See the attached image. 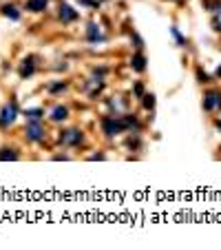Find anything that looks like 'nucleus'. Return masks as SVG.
Here are the masks:
<instances>
[{"label": "nucleus", "mask_w": 221, "mask_h": 250, "mask_svg": "<svg viewBox=\"0 0 221 250\" xmlns=\"http://www.w3.org/2000/svg\"><path fill=\"white\" fill-rule=\"evenodd\" d=\"M51 120H53V122H64V120H69V109H67V106H62V104H58L55 109L51 111Z\"/></svg>", "instance_id": "10"}, {"label": "nucleus", "mask_w": 221, "mask_h": 250, "mask_svg": "<svg viewBox=\"0 0 221 250\" xmlns=\"http://www.w3.org/2000/svg\"><path fill=\"white\" fill-rule=\"evenodd\" d=\"M18 104L16 102H9V104L5 106V109L0 111V129H9V126H14V122L18 120Z\"/></svg>", "instance_id": "3"}, {"label": "nucleus", "mask_w": 221, "mask_h": 250, "mask_svg": "<svg viewBox=\"0 0 221 250\" xmlns=\"http://www.w3.org/2000/svg\"><path fill=\"white\" fill-rule=\"evenodd\" d=\"M212 29L221 31V11H217V14L212 16Z\"/></svg>", "instance_id": "18"}, {"label": "nucleus", "mask_w": 221, "mask_h": 250, "mask_svg": "<svg viewBox=\"0 0 221 250\" xmlns=\"http://www.w3.org/2000/svg\"><path fill=\"white\" fill-rule=\"evenodd\" d=\"M130 67H133V71H137V73L146 71V58H144V53H142V51L135 53L133 60H130Z\"/></svg>", "instance_id": "9"}, {"label": "nucleus", "mask_w": 221, "mask_h": 250, "mask_svg": "<svg viewBox=\"0 0 221 250\" xmlns=\"http://www.w3.org/2000/svg\"><path fill=\"white\" fill-rule=\"evenodd\" d=\"M80 2H82V5H87V7H95L97 5L95 0H80Z\"/></svg>", "instance_id": "20"}, {"label": "nucleus", "mask_w": 221, "mask_h": 250, "mask_svg": "<svg viewBox=\"0 0 221 250\" xmlns=\"http://www.w3.org/2000/svg\"><path fill=\"white\" fill-rule=\"evenodd\" d=\"M82 140H84V133L80 129H64L58 135V142L62 146H80Z\"/></svg>", "instance_id": "4"}, {"label": "nucleus", "mask_w": 221, "mask_h": 250, "mask_svg": "<svg viewBox=\"0 0 221 250\" xmlns=\"http://www.w3.org/2000/svg\"><path fill=\"white\" fill-rule=\"evenodd\" d=\"M24 135L29 142H42L47 131H44V124L40 120H27V126H24Z\"/></svg>", "instance_id": "2"}, {"label": "nucleus", "mask_w": 221, "mask_h": 250, "mask_svg": "<svg viewBox=\"0 0 221 250\" xmlns=\"http://www.w3.org/2000/svg\"><path fill=\"white\" fill-rule=\"evenodd\" d=\"M202 109L206 113H212V111L221 109V93L219 91H206L202 97Z\"/></svg>", "instance_id": "5"}, {"label": "nucleus", "mask_w": 221, "mask_h": 250, "mask_svg": "<svg viewBox=\"0 0 221 250\" xmlns=\"http://www.w3.org/2000/svg\"><path fill=\"white\" fill-rule=\"evenodd\" d=\"M170 36H173V38H175V42H177V44H182V47H186V38H184V36H182V31H179L177 27H173V29H170Z\"/></svg>", "instance_id": "17"}, {"label": "nucleus", "mask_w": 221, "mask_h": 250, "mask_svg": "<svg viewBox=\"0 0 221 250\" xmlns=\"http://www.w3.org/2000/svg\"><path fill=\"white\" fill-rule=\"evenodd\" d=\"M77 16H80V14H77V11L73 9L71 5H67V2H62V5H60V9H58V18L62 20L64 24H69V22H75V20H77Z\"/></svg>", "instance_id": "6"}, {"label": "nucleus", "mask_w": 221, "mask_h": 250, "mask_svg": "<svg viewBox=\"0 0 221 250\" xmlns=\"http://www.w3.org/2000/svg\"><path fill=\"white\" fill-rule=\"evenodd\" d=\"M24 117H27V120H42L44 111L42 109H27L24 111Z\"/></svg>", "instance_id": "14"}, {"label": "nucleus", "mask_w": 221, "mask_h": 250, "mask_svg": "<svg viewBox=\"0 0 221 250\" xmlns=\"http://www.w3.org/2000/svg\"><path fill=\"white\" fill-rule=\"evenodd\" d=\"M215 76H219V77H221V64H219V67H217V71H215Z\"/></svg>", "instance_id": "21"}, {"label": "nucleus", "mask_w": 221, "mask_h": 250, "mask_svg": "<svg viewBox=\"0 0 221 250\" xmlns=\"http://www.w3.org/2000/svg\"><path fill=\"white\" fill-rule=\"evenodd\" d=\"M64 91H67V84H64V82H53L51 87H49L51 96H58V93H64Z\"/></svg>", "instance_id": "16"}, {"label": "nucleus", "mask_w": 221, "mask_h": 250, "mask_svg": "<svg viewBox=\"0 0 221 250\" xmlns=\"http://www.w3.org/2000/svg\"><path fill=\"white\" fill-rule=\"evenodd\" d=\"M133 91H135V96H137V97H142V96H144V84H142V82L133 84Z\"/></svg>", "instance_id": "19"}, {"label": "nucleus", "mask_w": 221, "mask_h": 250, "mask_svg": "<svg viewBox=\"0 0 221 250\" xmlns=\"http://www.w3.org/2000/svg\"><path fill=\"white\" fill-rule=\"evenodd\" d=\"M87 40L89 42H93V44H97V42H104V34H102V29L97 27V22H89L87 24Z\"/></svg>", "instance_id": "7"}, {"label": "nucleus", "mask_w": 221, "mask_h": 250, "mask_svg": "<svg viewBox=\"0 0 221 250\" xmlns=\"http://www.w3.org/2000/svg\"><path fill=\"white\" fill-rule=\"evenodd\" d=\"M102 131H104L106 137H115V135H120L122 131H126L124 117H104V120H102Z\"/></svg>", "instance_id": "1"}, {"label": "nucleus", "mask_w": 221, "mask_h": 250, "mask_svg": "<svg viewBox=\"0 0 221 250\" xmlns=\"http://www.w3.org/2000/svg\"><path fill=\"white\" fill-rule=\"evenodd\" d=\"M217 129L221 131V117H219V120H217Z\"/></svg>", "instance_id": "22"}, {"label": "nucleus", "mask_w": 221, "mask_h": 250, "mask_svg": "<svg viewBox=\"0 0 221 250\" xmlns=\"http://www.w3.org/2000/svg\"><path fill=\"white\" fill-rule=\"evenodd\" d=\"M20 159V153L16 149H2L0 151V162H16Z\"/></svg>", "instance_id": "11"}, {"label": "nucleus", "mask_w": 221, "mask_h": 250, "mask_svg": "<svg viewBox=\"0 0 221 250\" xmlns=\"http://www.w3.org/2000/svg\"><path fill=\"white\" fill-rule=\"evenodd\" d=\"M20 77H31L36 73V58L34 56H29V58H24L22 62H20V69H18Z\"/></svg>", "instance_id": "8"}, {"label": "nucleus", "mask_w": 221, "mask_h": 250, "mask_svg": "<svg viewBox=\"0 0 221 250\" xmlns=\"http://www.w3.org/2000/svg\"><path fill=\"white\" fill-rule=\"evenodd\" d=\"M0 14L5 16V18H11V20H20V11L16 9L14 5H2V7H0Z\"/></svg>", "instance_id": "12"}, {"label": "nucleus", "mask_w": 221, "mask_h": 250, "mask_svg": "<svg viewBox=\"0 0 221 250\" xmlns=\"http://www.w3.org/2000/svg\"><path fill=\"white\" fill-rule=\"evenodd\" d=\"M142 106H144L146 111H153L155 109V96H153V93H146V96H142Z\"/></svg>", "instance_id": "15"}, {"label": "nucleus", "mask_w": 221, "mask_h": 250, "mask_svg": "<svg viewBox=\"0 0 221 250\" xmlns=\"http://www.w3.org/2000/svg\"><path fill=\"white\" fill-rule=\"evenodd\" d=\"M47 9V0H27V11H44Z\"/></svg>", "instance_id": "13"}]
</instances>
